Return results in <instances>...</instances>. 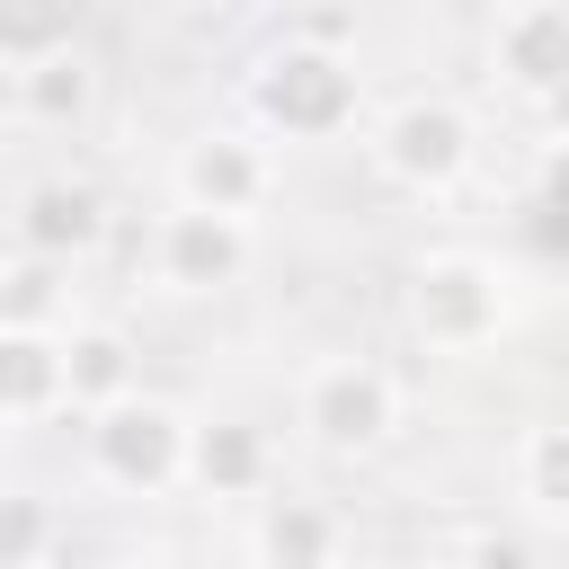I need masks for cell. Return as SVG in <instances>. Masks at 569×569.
I'll return each mask as SVG.
<instances>
[{
    "label": "cell",
    "mask_w": 569,
    "mask_h": 569,
    "mask_svg": "<svg viewBox=\"0 0 569 569\" xmlns=\"http://www.w3.org/2000/svg\"><path fill=\"white\" fill-rule=\"evenodd\" d=\"M365 107V80H356V53H320V44H276L258 71H249V116L284 142H338Z\"/></svg>",
    "instance_id": "obj_1"
},
{
    "label": "cell",
    "mask_w": 569,
    "mask_h": 569,
    "mask_svg": "<svg viewBox=\"0 0 569 569\" xmlns=\"http://www.w3.org/2000/svg\"><path fill=\"white\" fill-rule=\"evenodd\" d=\"M187 453H196V427L169 409V400H124V409H107V418H89V462H98V480H116V489H133V498H160V489H178L187 480Z\"/></svg>",
    "instance_id": "obj_2"
},
{
    "label": "cell",
    "mask_w": 569,
    "mask_h": 569,
    "mask_svg": "<svg viewBox=\"0 0 569 569\" xmlns=\"http://www.w3.org/2000/svg\"><path fill=\"white\" fill-rule=\"evenodd\" d=\"M302 427H311L320 453H373L400 427V382L373 356H329L302 382Z\"/></svg>",
    "instance_id": "obj_3"
},
{
    "label": "cell",
    "mask_w": 569,
    "mask_h": 569,
    "mask_svg": "<svg viewBox=\"0 0 569 569\" xmlns=\"http://www.w3.org/2000/svg\"><path fill=\"white\" fill-rule=\"evenodd\" d=\"M498 320H507V284H498L489 258H427V267L409 276V329H418L427 347L471 356V347L498 338Z\"/></svg>",
    "instance_id": "obj_4"
},
{
    "label": "cell",
    "mask_w": 569,
    "mask_h": 569,
    "mask_svg": "<svg viewBox=\"0 0 569 569\" xmlns=\"http://www.w3.org/2000/svg\"><path fill=\"white\" fill-rule=\"evenodd\" d=\"M373 160H382V178H400L418 196H445L471 169V116L453 98H400L373 124Z\"/></svg>",
    "instance_id": "obj_5"
},
{
    "label": "cell",
    "mask_w": 569,
    "mask_h": 569,
    "mask_svg": "<svg viewBox=\"0 0 569 569\" xmlns=\"http://www.w3.org/2000/svg\"><path fill=\"white\" fill-rule=\"evenodd\" d=\"M9 240H18V258H44V267H80V258H89V249L107 240V196H98L89 178L53 169V178L18 187Z\"/></svg>",
    "instance_id": "obj_6"
},
{
    "label": "cell",
    "mask_w": 569,
    "mask_h": 569,
    "mask_svg": "<svg viewBox=\"0 0 569 569\" xmlns=\"http://www.w3.org/2000/svg\"><path fill=\"white\" fill-rule=\"evenodd\" d=\"M267 187H276V160H267L258 133H196L178 151V204H196V213L249 222L267 204Z\"/></svg>",
    "instance_id": "obj_7"
},
{
    "label": "cell",
    "mask_w": 569,
    "mask_h": 569,
    "mask_svg": "<svg viewBox=\"0 0 569 569\" xmlns=\"http://www.w3.org/2000/svg\"><path fill=\"white\" fill-rule=\"evenodd\" d=\"M240 267H249V222H222L196 204L151 222V276L169 293H222V284H240Z\"/></svg>",
    "instance_id": "obj_8"
},
{
    "label": "cell",
    "mask_w": 569,
    "mask_h": 569,
    "mask_svg": "<svg viewBox=\"0 0 569 569\" xmlns=\"http://www.w3.org/2000/svg\"><path fill=\"white\" fill-rule=\"evenodd\" d=\"M489 62L533 89L542 107L569 89V0H525V9H498L489 18Z\"/></svg>",
    "instance_id": "obj_9"
},
{
    "label": "cell",
    "mask_w": 569,
    "mask_h": 569,
    "mask_svg": "<svg viewBox=\"0 0 569 569\" xmlns=\"http://www.w3.org/2000/svg\"><path fill=\"white\" fill-rule=\"evenodd\" d=\"M0 409H9V427H36V418L71 409V338L0 329Z\"/></svg>",
    "instance_id": "obj_10"
},
{
    "label": "cell",
    "mask_w": 569,
    "mask_h": 569,
    "mask_svg": "<svg viewBox=\"0 0 569 569\" xmlns=\"http://www.w3.org/2000/svg\"><path fill=\"white\" fill-rule=\"evenodd\" d=\"M187 480L213 489V498H267L276 480V445L258 418H204L196 427V453H187Z\"/></svg>",
    "instance_id": "obj_11"
},
{
    "label": "cell",
    "mask_w": 569,
    "mask_h": 569,
    "mask_svg": "<svg viewBox=\"0 0 569 569\" xmlns=\"http://www.w3.org/2000/svg\"><path fill=\"white\" fill-rule=\"evenodd\" d=\"M347 560V525H338V507H320V498H267L258 507V569H338Z\"/></svg>",
    "instance_id": "obj_12"
},
{
    "label": "cell",
    "mask_w": 569,
    "mask_h": 569,
    "mask_svg": "<svg viewBox=\"0 0 569 569\" xmlns=\"http://www.w3.org/2000/svg\"><path fill=\"white\" fill-rule=\"evenodd\" d=\"M89 98H98V71H89L80 44H53V53L9 62V107H18V124H80Z\"/></svg>",
    "instance_id": "obj_13"
},
{
    "label": "cell",
    "mask_w": 569,
    "mask_h": 569,
    "mask_svg": "<svg viewBox=\"0 0 569 569\" xmlns=\"http://www.w3.org/2000/svg\"><path fill=\"white\" fill-rule=\"evenodd\" d=\"M133 400V347L116 329H71V409L107 418Z\"/></svg>",
    "instance_id": "obj_14"
},
{
    "label": "cell",
    "mask_w": 569,
    "mask_h": 569,
    "mask_svg": "<svg viewBox=\"0 0 569 569\" xmlns=\"http://www.w3.org/2000/svg\"><path fill=\"white\" fill-rule=\"evenodd\" d=\"M516 498L542 525H569V418H551V427H533L516 445Z\"/></svg>",
    "instance_id": "obj_15"
},
{
    "label": "cell",
    "mask_w": 569,
    "mask_h": 569,
    "mask_svg": "<svg viewBox=\"0 0 569 569\" xmlns=\"http://www.w3.org/2000/svg\"><path fill=\"white\" fill-rule=\"evenodd\" d=\"M62 284H71V267H44V258H18V267H9V293H0V329H44V338H71V311H62Z\"/></svg>",
    "instance_id": "obj_16"
},
{
    "label": "cell",
    "mask_w": 569,
    "mask_h": 569,
    "mask_svg": "<svg viewBox=\"0 0 569 569\" xmlns=\"http://www.w3.org/2000/svg\"><path fill=\"white\" fill-rule=\"evenodd\" d=\"M44 542H53V507L36 489H18L9 525H0V569H44Z\"/></svg>",
    "instance_id": "obj_17"
},
{
    "label": "cell",
    "mask_w": 569,
    "mask_h": 569,
    "mask_svg": "<svg viewBox=\"0 0 569 569\" xmlns=\"http://www.w3.org/2000/svg\"><path fill=\"white\" fill-rule=\"evenodd\" d=\"M462 569H533V551H525V533H498V525H480V533L462 542Z\"/></svg>",
    "instance_id": "obj_18"
},
{
    "label": "cell",
    "mask_w": 569,
    "mask_h": 569,
    "mask_svg": "<svg viewBox=\"0 0 569 569\" xmlns=\"http://www.w3.org/2000/svg\"><path fill=\"white\" fill-rule=\"evenodd\" d=\"M284 36H293V44H320V53H356V18H347V9H311V18H293Z\"/></svg>",
    "instance_id": "obj_19"
},
{
    "label": "cell",
    "mask_w": 569,
    "mask_h": 569,
    "mask_svg": "<svg viewBox=\"0 0 569 569\" xmlns=\"http://www.w3.org/2000/svg\"><path fill=\"white\" fill-rule=\"evenodd\" d=\"M542 213H560V222H569V142H551V151H542Z\"/></svg>",
    "instance_id": "obj_20"
},
{
    "label": "cell",
    "mask_w": 569,
    "mask_h": 569,
    "mask_svg": "<svg viewBox=\"0 0 569 569\" xmlns=\"http://www.w3.org/2000/svg\"><path fill=\"white\" fill-rule=\"evenodd\" d=\"M338 569H382V560H356V551H347V560H338Z\"/></svg>",
    "instance_id": "obj_21"
}]
</instances>
